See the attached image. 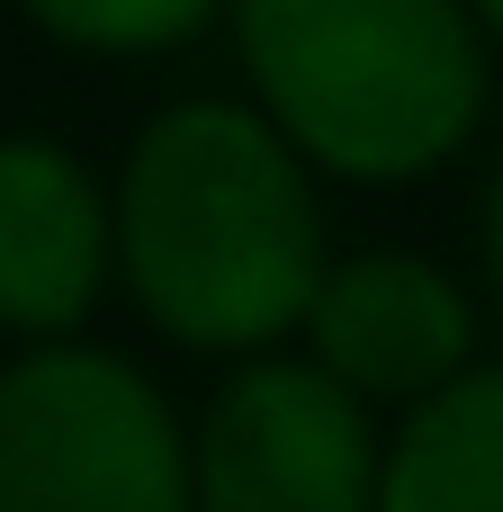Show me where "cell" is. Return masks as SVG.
Returning <instances> with one entry per match:
<instances>
[{"instance_id":"6da1fadb","label":"cell","mask_w":503,"mask_h":512,"mask_svg":"<svg viewBox=\"0 0 503 512\" xmlns=\"http://www.w3.org/2000/svg\"><path fill=\"white\" fill-rule=\"evenodd\" d=\"M117 270L189 351H270L324 297V216L306 153L234 99H180L117 180Z\"/></svg>"},{"instance_id":"7a4b0ae2","label":"cell","mask_w":503,"mask_h":512,"mask_svg":"<svg viewBox=\"0 0 503 512\" xmlns=\"http://www.w3.org/2000/svg\"><path fill=\"white\" fill-rule=\"evenodd\" d=\"M261 117L342 180H414L486 117L468 0H234Z\"/></svg>"},{"instance_id":"3957f363","label":"cell","mask_w":503,"mask_h":512,"mask_svg":"<svg viewBox=\"0 0 503 512\" xmlns=\"http://www.w3.org/2000/svg\"><path fill=\"white\" fill-rule=\"evenodd\" d=\"M0 512H198V459L144 369L36 342L0 369Z\"/></svg>"},{"instance_id":"277c9868","label":"cell","mask_w":503,"mask_h":512,"mask_svg":"<svg viewBox=\"0 0 503 512\" xmlns=\"http://www.w3.org/2000/svg\"><path fill=\"white\" fill-rule=\"evenodd\" d=\"M189 459H198V512H378L387 486L369 405L333 387L315 360L234 369Z\"/></svg>"},{"instance_id":"5b68a950","label":"cell","mask_w":503,"mask_h":512,"mask_svg":"<svg viewBox=\"0 0 503 512\" xmlns=\"http://www.w3.org/2000/svg\"><path fill=\"white\" fill-rule=\"evenodd\" d=\"M306 342H315V369L333 387H351L360 405L369 396L432 405L441 387L468 378L477 315H468V297L432 261H414V252H360V261L324 270V297L306 315Z\"/></svg>"},{"instance_id":"8992f818","label":"cell","mask_w":503,"mask_h":512,"mask_svg":"<svg viewBox=\"0 0 503 512\" xmlns=\"http://www.w3.org/2000/svg\"><path fill=\"white\" fill-rule=\"evenodd\" d=\"M117 261V207L99 180L36 135L0 144V324L9 333H72Z\"/></svg>"},{"instance_id":"52a82bcc","label":"cell","mask_w":503,"mask_h":512,"mask_svg":"<svg viewBox=\"0 0 503 512\" xmlns=\"http://www.w3.org/2000/svg\"><path fill=\"white\" fill-rule=\"evenodd\" d=\"M378 512H503V369H468L387 450Z\"/></svg>"},{"instance_id":"ba28073f","label":"cell","mask_w":503,"mask_h":512,"mask_svg":"<svg viewBox=\"0 0 503 512\" xmlns=\"http://www.w3.org/2000/svg\"><path fill=\"white\" fill-rule=\"evenodd\" d=\"M45 36L63 45H90V54H162V45H189L216 0H18Z\"/></svg>"},{"instance_id":"9c48e42d","label":"cell","mask_w":503,"mask_h":512,"mask_svg":"<svg viewBox=\"0 0 503 512\" xmlns=\"http://www.w3.org/2000/svg\"><path fill=\"white\" fill-rule=\"evenodd\" d=\"M486 261H495V288H503V180H495V198H486Z\"/></svg>"},{"instance_id":"30bf717a","label":"cell","mask_w":503,"mask_h":512,"mask_svg":"<svg viewBox=\"0 0 503 512\" xmlns=\"http://www.w3.org/2000/svg\"><path fill=\"white\" fill-rule=\"evenodd\" d=\"M468 9H477V18H486V27L503 36V0H468Z\"/></svg>"}]
</instances>
